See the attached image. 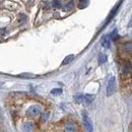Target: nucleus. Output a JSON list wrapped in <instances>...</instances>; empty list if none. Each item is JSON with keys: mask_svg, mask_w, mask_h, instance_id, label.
Wrapping results in <instances>:
<instances>
[{"mask_svg": "<svg viewBox=\"0 0 132 132\" xmlns=\"http://www.w3.org/2000/svg\"><path fill=\"white\" fill-rule=\"evenodd\" d=\"M86 4H87V1H86V0H83L82 2L79 4V5H80L79 7H80V8H84V7L86 6Z\"/></svg>", "mask_w": 132, "mask_h": 132, "instance_id": "4468645a", "label": "nucleus"}, {"mask_svg": "<svg viewBox=\"0 0 132 132\" xmlns=\"http://www.w3.org/2000/svg\"><path fill=\"white\" fill-rule=\"evenodd\" d=\"M41 114V109L38 106H32L30 107V109L28 110V115L32 116V117H36Z\"/></svg>", "mask_w": 132, "mask_h": 132, "instance_id": "7ed1b4c3", "label": "nucleus"}, {"mask_svg": "<svg viewBox=\"0 0 132 132\" xmlns=\"http://www.w3.org/2000/svg\"><path fill=\"white\" fill-rule=\"evenodd\" d=\"M73 5H74L73 1H70V2H68V3L66 4V6H65V10H71V9L73 8Z\"/></svg>", "mask_w": 132, "mask_h": 132, "instance_id": "9b49d317", "label": "nucleus"}, {"mask_svg": "<svg viewBox=\"0 0 132 132\" xmlns=\"http://www.w3.org/2000/svg\"><path fill=\"white\" fill-rule=\"evenodd\" d=\"M102 44H103V46H105L106 48H110V37L109 36H106L105 38H103V40H102Z\"/></svg>", "mask_w": 132, "mask_h": 132, "instance_id": "39448f33", "label": "nucleus"}, {"mask_svg": "<svg viewBox=\"0 0 132 132\" xmlns=\"http://www.w3.org/2000/svg\"><path fill=\"white\" fill-rule=\"evenodd\" d=\"M123 72H124V73H129V72H130V67H129V65H128V67H127V64L124 66Z\"/></svg>", "mask_w": 132, "mask_h": 132, "instance_id": "ddd939ff", "label": "nucleus"}, {"mask_svg": "<svg viewBox=\"0 0 132 132\" xmlns=\"http://www.w3.org/2000/svg\"><path fill=\"white\" fill-rule=\"evenodd\" d=\"M94 100L93 96H89V95H86V96H82V99H81V103H84V105H89L92 103V101Z\"/></svg>", "mask_w": 132, "mask_h": 132, "instance_id": "20e7f679", "label": "nucleus"}, {"mask_svg": "<svg viewBox=\"0 0 132 132\" xmlns=\"http://www.w3.org/2000/svg\"><path fill=\"white\" fill-rule=\"evenodd\" d=\"M52 4H53V7H54V8H60V7H61V2H60V0H54V1L52 2Z\"/></svg>", "mask_w": 132, "mask_h": 132, "instance_id": "9d476101", "label": "nucleus"}, {"mask_svg": "<svg viewBox=\"0 0 132 132\" xmlns=\"http://www.w3.org/2000/svg\"><path fill=\"white\" fill-rule=\"evenodd\" d=\"M116 90V80L114 77H112L109 81H108V85H107V96H111L115 93Z\"/></svg>", "mask_w": 132, "mask_h": 132, "instance_id": "f257e3e1", "label": "nucleus"}, {"mask_svg": "<svg viewBox=\"0 0 132 132\" xmlns=\"http://www.w3.org/2000/svg\"><path fill=\"white\" fill-rule=\"evenodd\" d=\"M51 94L54 95V96H58V95H61L62 94V89L61 88H54L51 90Z\"/></svg>", "mask_w": 132, "mask_h": 132, "instance_id": "1a4fd4ad", "label": "nucleus"}, {"mask_svg": "<svg viewBox=\"0 0 132 132\" xmlns=\"http://www.w3.org/2000/svg\"><path fill=\"white\" fill-rule=\"evenodd\" d=\"M73 58H74V55H72V54H71V55H68V56L66 57L65 59L63 60L62 64H63V65H67L69 62H71V61L73 60Z\"/></svg>", "mask_w": 132, "mask_h": 132, "instance_id": "6e6552de", "label": "nucleus"}, {"mask_svg": "<svg viewBox=\"0 0 132 132\" xmlns=\"http://www.w3.org/2000/svg\"><path fill=\"white\" fill-rule=\"evenodd\" d=\"M82 122H83L84 127H85V129H86L87 131H93V123H92V121L89 120L88 116H87V114H86L85 112L82 113Z\"/></svg>", "mask_w": 132, "mask_h": 132, "instance_id": "f03ea898", "label": "nucleus"}, {"mask_svg": "<svg viewBox=\"0 0 132 132\" xmlns=\"http://www.w3.org/2000/svg\"><path fill=\"white\" fill-rule=\"evenodd\" d=\"M119 7H120V4H118V5L116 6L115 8H114V9L112 10L111 14H110V15L108 16V18H107V22H106V23H108V22L110 21V19H112V18H113V16H114V15L116 14V12H117V10H118V8H119Z\"/></svg>", "mask_w": 132, "mask_h": 132, "instance_id": "423d86ee", "label": "nucleus"}, {"mask_svg": "<svg viewBox=\"0 0 132 132\" xmlns=\"http://www.w3.org/2000/svg\"><path fill=\"white\" fill-rule=\"evenodd\" d=\"M65 129H66V131H74V130H75V129L73 128V125H72V124H67Z\"/></svg>", "mask_w": 132, "mask_h": 132, "instance_id": "f8f14e48", "label": "nucleus"}, {"mask_svg": "<svg viewBox=\"0 0 132 132\" xmlns=\"http://www.w3.org/2000/svg\"><path fill=\"white\" fill-rule=\"evenodd\" d=\"M98 61H99L100 65L106 63V62H107V56H106L105 54H101V55L99 56V58H98Z\"/></svg>", "mask_w": 132, "mask_h": 132, "instance_id": "0eeeda50", "label": "nucleus"}]
</instances>
